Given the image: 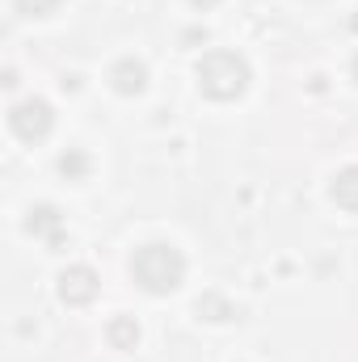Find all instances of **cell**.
<instances>
[{
    "label": "cell",
    "mask_w": 358,
    "mask_h": 362,
    "mask_svg": "<svg viewBox=\"0 0 358 362\" xmlns=\"http://www.w3.org/2000/svg\"><path fill=\"white\" fill-rule=\"evenodd\" d=\"M135 274L144 278V286L169 291V286H178V278H181V257L173 249H165V245H148V249L135 257Z\"/></svg>",
    "instance_id": "6da1fadb"
}]
</instances>
